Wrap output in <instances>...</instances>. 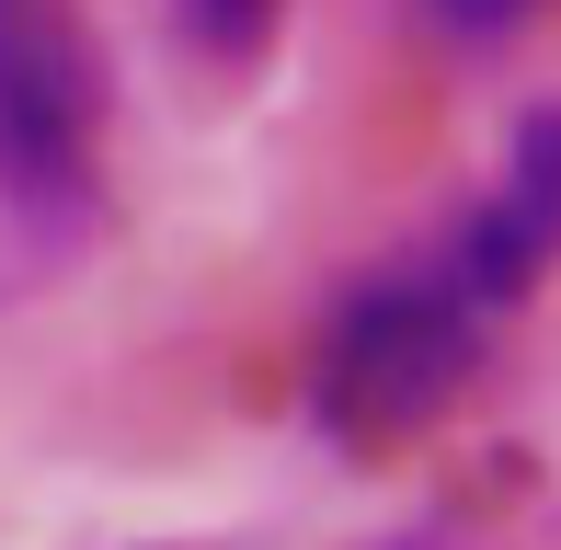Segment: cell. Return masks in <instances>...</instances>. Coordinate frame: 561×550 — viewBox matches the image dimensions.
<instances>
[{"mask_svg": "<svg viewBox=\"0 0 561 550\" xmlns=\"http://www.w3.org/2000/svg\"><path fill=\"white\" fill-rule=\"evenodd\" d=\"M561 264V104H539L504 138V172L447 218L436 241L367 264L321 310L310 367H298V413L344 459H390L481 379L493 333L539 298Z\"/></svg>", "mask_w": 561, "mask_h": 550, "instance_id": "obj_1", "label": "cell"}, {"mask_svg": "<svg viewBox=\"0 0 561 550\" xmlns=\"http://www.w3.org/2000/svg\"><path fill=\"white\" fill-rule=\"evenodd\" d=\"M104 195V92L69 0H0V218L69 241Z\"/></svg>", "mask_w": 561, "mask_h": 550, "instance_id": "obj_2", "label": "cell"}, {"mask_svg": "<svg viewBox=\"0 0 561 550\" xmlns=\"http://www.w3.org/2000/svg\"><path fill=\"white\" fill-rule=\"evenodd\" d=\"M184 35H195V58L252 69L275 46V0H184Z\"/></svg>", "mask_w": 561, "mask_h": 550, "instance_id": "obj_3", "label": "cell"}, {"mask_svg": "<svg viewBox=\"0 0 561 550\" xmlns=\"http://www.w3.org/2000/svg\"><path fill=\"white\" fill-rule=\"evenodd\" d=\"M424 12H436L458 46H493V35H516V23H527V0H424Z\"/></svg>", "mask_w": 561, "mask_h": 550, "instance_id": "obj_4", "label": "cell"}]
</instances>
